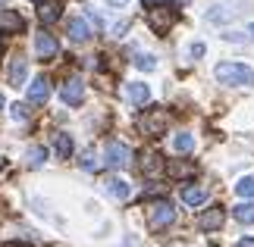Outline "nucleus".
I'll list each match as a JSON object with an SVG mask.
<instances>
[{
  "mask_svg": "<svg viewBox=\"0 0 254 247\" xmlns=\"http://www.w3.org/2000/svg\"><path fill=\"white\" fill-rule=\"evenodd\" d=\"M189 53H191V56H204V44H191Z\"/></svg>",
  "mask_w": 254,
  "mask_h": 247,
  "instance_id": "obj_27",
  "label": "nucleus"
},
{
  "mask_svg": "<svg viewBox=\"0 0 254 247\" xmlns=\"http://www.w3.org/2000/svg\"><path fill=\"white\" fill-rule=\"evenodd\" d=\"M9 116H13L16 122H25L28 119V106L25 103H13V106H9Z\"/></svg>",
  "mask_w": 254,
  "mask_h": 247,
  "instance_id": "obj_26",
  "label": "nucleus"
},
{
  "mask_svg": "<svg viewBox=\"0 0 254 247\" xmlns=\"http://www.w3.org/2000/svg\"><path fill=\"white\" fill-rule=\"evenodd\" d=\"M35 50H38V56H41V60H54L60 47H57V38H54V35H44V32H41V35L35 38Z\"/></svg>",
  "mask_w": 254,
  "mask_h": 247,
  "instance_id": "obj_10",
  "label": "nucleus"
},
{
  "mask_svg": "<svg viewBox=\"0 0 254 247\" xmlns=\"http://www.w3.org/2000/svg\"><path fill=\"white\" fill-rule=\"evenodd\" d=\"M167 175L170 179H189V175H194V160H170Z\"/></svg>",
  "mask_w": 254,
  "mask_h": 247,
  "instance_id": "obj_14",
  "label": "nucleus"
},
{
  "mask_svg": "<svg viewBox=\"0 0 254 247\" xmlns=\"http://www.w3.org/2000/svg\"><path fill=\"white\" fill-rule=\"evenodd\" d=\"M182 200L189 203V206H198L207 200V188H201V185H185L182 188Z\"/></svg>",
  "mask_w": 254,
  "mask_h": 247,
  "instance_id": "obj_15",
  "label": "nucleus"
},
{
  "mask_svg": "<svg viewBox=\"0 0 254 247\" xmlns=\"http://www.w3.org/2000/svg\"><path fill=\"white\" fill-rule=\"evenodd\" d=\"M60 97H63V103L79 106V103L85 100V85H82V78H69V82L60 88Z\"/></svg>",
  "mask_w": 254,
  "mask_h": 247,
  "instance_id": "obj_8",
  "label": "nucleus"
},
{
  "mask_svg": "<svg viewBox=\"0 0 254 247\" xmlns=\"http://www.w3.org/2000/svg\"><path fill=\"white\" fill-rule=\"evenodd\" d=\"M25 28V19L16 9H0V35H19Z\"/></svg>",
  "mask_w": 254,
  "mask_h": 247,
  "instance_id": "obj_7",
  "label": "nucleus"
},
{
  "mask_svg": "<svg viewBox=\"0 0 254 247\" xmlns=\"http://www.w3.org/2000/svg\"><path fill=\"white\" fill-rule=\"evenodd\" d=\"M69 38L75 44H85L88 38H91V28H88L85 19H69Z\"/></svg>",
  "mask_w": 254,
  "mask_h": 247,
  "instance_id": "obj_16",
  "label": "nucleus"
},
{
  "mask_svg": "<svg viewBox=\"0 0 254 247\" xmlns=\"http://www.w3.org/2000/svg\"><path fill=\"white\" fill-rule=\"evenodd\" d=\"M0 106H3V97H0Z\"/></svg>",
  "mask_w": 254,
  "mask_h": 247,
  "instance_id": "obj_33",
  "label": "nucleus"
},
{
  "mask_svg": "<svg viewBox=\"0 0 254 247\" xmlns=\"http://www.w3.org/2000/svg\"><path fill=\"white\" fill-rule=\"evenodd\" d=\"M44 163H47V147H41V144H35L32 150H28V166H32V169H41Z\"/></svg>",
  "mask_w": 254,
  "mask_h": 247,
  "instance_id": "obj_21",
  "label": "nucleus"
},
{
  "mask_svg": "<svg viewBox=\"0 0 254 247\" xmlns=\"http://www.w3.org/2000/svg\"><path fill=\"white\" fill-rule=\"evenodd\" d=\"M236 247H254V238H242V241H239Z\"/></svg>",
  "mask_w": 254,
  "mask_h": 247,
  "instance_id": "obj_28",
  "label": "nucleus"
},
{
  "mask_svg": "<svg viewBox=\"0 0 254 247\" xmlns=\"http://www.w3.org/2000/svg\"><path fill=\"white\" fill-rule=\"evenodd\" d=\"M160 169H163V163H160V153H154V150L141 153V172H144V175H157Z\"/></svg>",
  "mask_w": 254,
  "mask_h": 247,
  "instance_id": "obj_18",
  "label": "nucleus"
},
{
  "mask_svg": "<svg viewBox=\"0 0 254 247\" xmlns=\"http://www.w3.org/2000/svg\"><path fill=\"white\" fill-rule=\"evenodd\" d=\"M79 166H82L85 172H97V169H101V160H97V153H94V150H85V156H82V163H79Z\"/></svg>",
  "mask_w": 254,
  "mask_h": 247,
  "instance_id": "obj_23",
  "label": "nucleus"
},
{
  "mask_svg": "<svg viewBox=\"0 0 254 247\" xmlns=\"http://www.w3.org/2000/svg\"><path fill=\"white\" fill-rule=\"evenodd\" d=\"M236 194H239V197H254V175H245V179H239Z\"/></svg>",
  "mask_w": 254,
  "mask_h": 247,
  "instance_id": "obj_24",
  "label": "nucleus"
},
{
  "mask_svg": "<svg viewBox=\"0 0 254 247\" xmlns=\"http://www.w3.org/2000/svg\"><path fill=\"white\" fill-rule=\"evenodd\" d=\"M104 191L110 194L113 200H129L132 188H129V182H123V179H116V175H110V179L104 182Z\"/></svg>",
  "mask_w": 254,
  "mask_h": 247,
  "instance_id": "obj_11",
  "label": "nucleus"
},
{
  "mask_svg": "<svg viewBox=\"0 0 254 247\" xmlns=\"http://www.w3.org/2000/svg\"><path fill=\"white\" fill-rule=\"evenodd\" d=\"M107 3H110V6H126L129 0H107Z\"/></svg>",
  "mask_w": 254,
  "mask_h": 247,
  "instance_id": "obj_29",
  "label": "nucleus"
},
{
  "mask_svg": "<svg viewBox=\"0 0 254 247\" xmlns=\"http://www.w3.org/2000/svg\"><path fill=\"white\" fill-rule=\"evenodd\" d=\"M173 22H176V9H173V6H157V3H154V9H148V25H151V32L163 35Z\"/></svg>",
  "mask_w": 254,
  "mask_h": 247,
  "instance_id": "obj_5",
  "label": "nucleus"
},
{
  "mask_svg": "<svg viewBox=\"0 0 254 247\" xmlns=\"http://www.w3.org/2000/svg\"><path fill=\"white\" fill-rule=\"evenodd\" d=\"M167 125H170V113L160 110V106H154V110H144V116L138 119V128H141L144 135H151V138H160L163 132H167Z\"/></svg>",
  "mask_w": 254,
  "mask_h": 247,
  "instance_id": "obj_3",
  "label": "nucleus"
},
{
  "mask_svg": "<svg viewBox=\"0 0 254 247\" xmlns=\"http://www.w3.org/2000/svg\"><path fill=\"white\" fill-rule=\"evenodd\" d=\"M104 163L110 166V169H126V166L132 163V150L123 141H110L107 144V153H104Z\"/></svg>",
  "mask_w": 254,
  "mask_h": 247,
  "instance_id": "obj_4",
  "label": "nucleus"
},
{
  "mask_svg": "<svg viewBox=\"0 0 254 247\" xmlns=\"http://www.w3.org/2000/svg\"><path fill=\"white\" fill-rule=\"evenodd\" d=\"M144 3H163V0H144Z\"/></svg>",
  "mask_w": 254,
  "mask_h": 247,
  "instance_id": "obj_30",
  "label": "nucleus"
},
{
  "mask_svg": "<svg viewBox=\"0 0 254 247\" xmlns=\"http://www.w3.org/2000/svg\"><path fill=\"white\" fill-rule=\"evenodd\" d=\"M248 32H251V35H254V22H251V25H248Z\"/></svg>",
  "mask_w": 254,
  "mask_h": 247,
  "instance_id": "obj_32",
  "label": "nucleus"
},
{
  "mask_svg": "<svg viewBox=\"0 0 254 247\" xmlns=\"http://www.w3.org/2000/svg\"><path fill=\"white\" fill-rule=\"evenodd\" d=\"M173 222H176V210H173L170 200H154L148 206V229L151 232H163V229H170Z\"/></svg>",
  "mask_w": 254,
  "mask_h": 247,
  "instance_id": "obj_2",
  "label": "nucleus"
},
{
  "mask_svg": "<svg viewBox=\"0 0 254 247\" xmlns=\"http://www.w3.org/2000/svg\"><path fill=\"white\" fill-rule=\"evenodd\" d=\"M25 75H28V63L22 60V56H16L13 63H9V85H22L25 82Z\"/></svg>",
  "mask_w": 254,
  "mask_h": 247,
  "instance_id": "obj_17",
  "label": "nucleus"
},
{
  "mask_svg": "<svg viewBox=\"0 0 254 247\" xmlns=\"http://www.w3.org/2000/svg\"><path fill=\"white\" fill-rule=\"evenodd\" d=\"M213 78H217L220 85H245L251 88L254 85V69L248 66H242V63H220L217 69H213Z\"/></svg>",
  "mask_w": 254,
  "mask_h": 247,
  "instance_id": "obj_1",
  "label": "nucleus"
},
{
  "mask_svg": "<svg viewBox=\"0 0 254 247\" xmlns=\"http://www.w3.org/2000/svg\"><path fill=\"white\" fill-rule=\"evenodd\" d=\"M173 150H176V153H189V150H194V135H189V132L176 135V138H173Z\"/></svg>",
  "mask_w": 254,
  "mask_h": 247,
  "instance_id": "obj_20",
  "label": "nucleus"
},
{
  "mask_svg": "<svg viewBox=\"0 0 254 247\" xmlns=\"http://www.w3.org/2000/svg\"><path fill=\"white\" fill-rule=\"evenodd\" d=\"M28 100L32 103H47L51 100V82L44 75H38L32 85H28Z\"/></svg>",
  "mask_w": 254,
  "mask_h": 247,
  "instance_id": "obj_9",
  "label": "nucleus"
},
{
  "mask_svg": "<svg viewBox=\"0 0 254 247\" xmlns=\"http://www.w3.org/2000/svg\"><path fill=\"white\" fill-rule=\"evenodd\" d=\"M6 247H25V244H16V241H13V244H6Z\"/></svg>",
  "mask_w": 254,
  "mask_h": 247,
  "instance_id": "obj_31",
  "label": "nucleus"
},
{
  "mask_svg": "<svg viewBox=\"0 0 254 247\" xmlns=\"http://www.w3.org/2000/svg\"><path fill=\"white\" fill-rule=\"evenodd\" d=\"M135 66H138L141 72H151V69H157V60L148 56V53H138V56H135Z\"/></svg>",
  "mask_w": 254,
  "mask_h": 247,
  "instance_id": "obj_25",
  "label": "nucleus"
},
{
  "mask_svg": "<svg viewBox=\"0 0 254 247\" xmlns=\"http://www.w3.org/2000/svg\"><path fill=\"white\" fill-rule=\"evenodd\" d=\"M126 97H129L132 103L144 106V103L151 100V88H148V85H141V82H129V85H126Z\"/></svg>",
  "mask_w": 254,
  "mask_h": 247,
  "instance_id": "obj_13",
  "label": "nucleus"
},
{
  "mask_svg": "<svg viewBox=\"0 0 254 247\" xmlns=\"http://www.w3.org/2000/svg\"><path fill=\"white\" fill-rule=\"evenodd\" d=\"M72 138L69 135H57V156H63V160H69V153H72Z\"/></svg>",
  "mask_w": 254,
  "mask_h": 247,
  "instance_id": "obj_22",
  "label": "nucleus"
},
{
  "mask_svg": "<svg viewBox=\"0 0 254 247\" xmlns=\"http://www.w3.org/2000/svg\"><path fill=\"white\" fill-rule=\"evenodd\" d=\"M60 9H63L60 0H41V3H38V19H41L44 25H51V22L60 19Z\"/></svg>",
  "mask_w": 254,
  "mask_h": 247,
  "instance_id": "obj_12",
  "label": "nucleus"
},
{
  "mask_svg": "<svg viewBox=\"0 0 254 247\" xmlns=\"http://www.w3.org/2000/svg\"><path fill=\"white\" fill-rule=\"evenodd\" d=\"M232 216H236L242 225H254V203H239V206H232Z\"/></svg>",
  "mask_w": 254,
  "mask_h": 247,
  "instance_id": "obj_19",
  "label": "nucleus"
},
{
  "mask_svg": "<svg viewBox=\"0 0 254 247\" xmlns=\"http://www.w3.org/2000/svg\"><path fill=\"white\" fill-rule=\"evenodd\" d=\"M223 219H226V213H223V206L217 203V206H210V210H204L198 216V229L201 232H217L223 225Z\"/></svg>",
  "mask_w": 254,
  "mask_h": 247,
  "instance_id": "obj_6",
  "label": "nucleus"
}]
</instances>
